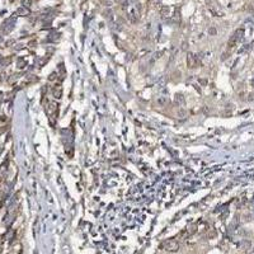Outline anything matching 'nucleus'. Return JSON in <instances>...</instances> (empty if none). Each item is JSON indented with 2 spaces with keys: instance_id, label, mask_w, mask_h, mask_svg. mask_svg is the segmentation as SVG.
<instances>
[{
  "instance_id": "obj_1",
  "label": "nucleus",
  "mask_w": 254,
  "mask_h": 254,
  "mask_svg": "<svg viewBox=\"0 0 254 254\" xmlns=\"http://www.w3.org/2000/svg\"><path fill=\"white\" fill-rule=\"evenodd\" d=\"M187 62H188V68H197V65H198V58L195 56V55H192L189 54L188 55V58H187Z\"/></svg>"
},
{
  "instance_id": "obj_2",
  "label": "nucleus",
  "mask_w": 254,
  "mask_h": 254,
  "mask_svg": "<svg viewBox=\"0 0 254 254\" xmlns=\"http://www.w3.org/2000/svg\"><path fill=\"white\" fill-rule=\"evenodd\" d=\"M56 111H57V104L55 102L50 103V107L47 108V113L48 114H54V113H56Z\"/></svg>"
},
{
  "instance_id": "obj_3",
  "label": "nucleus",
  "mask_w": 254,
  "mask_h": 254,
  "mask_svg": "<svg viewBox=\"0 0 254 254\" xmlns=\"http://www.w3.org/2000/svg\"><path fill=\"white\" fill-rule=\"evenodd\" d=\"M168 103H169V100H168L167 97H159V99H158V104H159L160 107H165Z\"/></svg>"
},
{
  "instance_id": "obj_4",
  "label": "nucleus",
  "mask_w": 254,
  "mask_h": 254,
  "mask_svg": "<svg viewBox=\"0 0 254 254\" xmlns=\"http://www.w3.org/2000/svg\"><path fill=\"white\" fill-rule=\"evenodd\" d=\"M61 93H62V92H61V86L57 85V88L54 89V95H55V98H57V99L61 98Z\"/></svg>"
},
{
  "instance_id": "obj_5",
  "label": "nucleus",
  "mask_w": 254,
  "mask_h": 254,
  "mask_svg": "<svg viewBox=\"0 0 254 254\" xmlns=\"http://www.w3.org/2000/svg\"><path fill=\"white\" fill-rule=\"evenodd\" d=\"M160 13H161V15L164 18H167L169 15V6H163V8L160 9Z\"/></svg>"
},
{
  "instance_id": "obj_6",
  "label": "nucleus",
  "mask_w": 254,
  "mask_h": 254,
  "mask_svg": "<svg viewBox=\"0 0 254 254\" xmlns=\"http://www.w3.org/2000/svg\"><path fill=\"white\" fill-rule=\"evenodd\" d=\"M168 250H175L177 248H178V245H177V243H174V241H170L169 244H168Z\"/></svg>"
},
{
  "instance_id": "obj_7",
  "label": "nucleus",
  "mask_w": 254,
  "mask_h": 254,
  "mask_svg": "<svg viewBox=\"0 0 254 254\" xmlns=\"http://www.w3.org/2000/svg\"><path fill=\"white\" fill-rule=\"evenodd\" d=\"M175 103H177V104H179V103L182 104V103H183V97L178 94V95L175 97Z\"/></svg>"
},
{
  "instance_id": "obj_8",
  "label": "nucleus",
  "mask_w": 254,
  "mask_h": 254,
  "mask_svg": "<svg viewBox=\"0 0 254 254\" xmlns=\"http://www.w3.org/2000/svg\"><path fill=\"white\" fill-rule=\"evenodd\" d=\"M22 4H23V6H31L32 0H22Z\"/></svg>"
},
{
  "instance_id": "obj_9",
  "label": "nucleus",
  "mask_w": 254,
  "mask_h": 254,
  "mask_svg": "<svg viewBox=\"0 0 254 254\" xmlns=\"http://www.w3.org/2000/svg\"><path fill=\"white\" fill-rule=\"evenodd\" d=\"M17 13H18V14H27V10H26L24 8H19V9L17 10Z\"/></svg>"
},
{
  "instance_id": "obj_10",
  "label": "nucleus",
  "mask_w": 254,
  "mask_h": 254,
  "mask_svg": "<svg viewBox=\"0 0 254 254\" xmlns=\"http://www.w3.org/2000/svg\"><path fill=\"white\" fill-rule=\"evenodd\" d=\"M55 79V74H51L50 75V80H54Z\"/></svg>"
},
{
  "instance_id": "obj_11",
  "label": "nucleus",
  "mask_w": 254,
  "mask_h": 254,
  "mask_svg": "<svg viewBox=\"0 0 254 254\" xmlns=\"http://www.w3.org/2000/svg\"><path fill=\"white\" fill-rule=\"evenodd\" d=\"M210 33H212V34H215V33H216V31H215V29H213V28H211V29H210Z\"/></svg>"
},
{
  "instance_id": "obj_12",
  "label": "nucleus",
  "mask_w": 254,
  "mask_h": 254,
  "mask_svg": "<svg viewBox=\"0 0 254 254\" xmlns=\"http://www.w3.org/2000/svg\"><path fill=\"white\" fill-rule=\"evenodd\" d=\"M117 1H118V3H123V1H125V0H117Z\"/></svg>"
},
{
  "instance_id": "obj_13",
  "label": "nucleus",
  "mask_w": 254,
  "mask_h": 254,
  "mask_svg": "<svg viewBox=\"0 0 254 254\" xmlns=\"http://www.w3.org/2000/svg\"><path fill=\"white\" fill-rule=\"evenodd\" d=\"M130 1H136V0H128V3H130Z\"/></svg>"
}]
</instances>
